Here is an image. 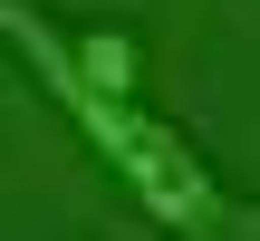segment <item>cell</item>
I'll list each match as a JSON object with an SVG mask.
<instances>
[{
	"label": "cell",
	"instance_id": "cell-1",
	"mask_svg": "<svg viewBox=\"0 0 260 241\" xmlns=\"http://www.w3.org/2000/svg\"><path fill=\"white\" fill-rule=\"evenodd\" d=\"M0 39L29 58V77L77 116V135L116 164V184L164 222L174 241H212L222 222H232V193L212 184V164L164 126V116H145V97H96V87H77V68H68V48H58V29L29 10V0H0Z\"/></svg>",
	"mask_w": 260,
	"mask_h": 241
},
{
	"label": "cell",
	"instance_id": "cell-2",
	"mask_svg": "<svg viewBox=\"0 0 260 241\" xmlns=\"http://www.w3.org/2000/svg\"><path fill=\"white\" fill-rule=\"evenodd\" d=\"M58 48H68L77 87H96V97H135V87H145V39H135V29H77V39H58Z\"/></svg>",
	"mask_w": 260,
	"mask_h": 241
}]
</instances>
